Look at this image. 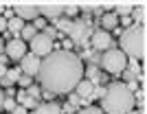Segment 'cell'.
<instances>
[{"label":"cell","mask_w":147,"mask_h":114,"mask_svg":"<svg viewBox=\"0 0 147 114\" xmlns=\"http://www.w3.org/2000/svg\"><path fill=\"white\" fill-rule=\"evenodd\" d=\"M37 79L44 90L53 94H68L84 79V61L70 51L55 48L49 57L40 61Z\"/></svg>","instance_id":"1"},{"label":"cell","mask_w":147,"mask_h":114,"mask_svg":"<svg viewBox=\"0 0 147 114\" xmlns=\"http://www.w3.org/2000/svg\"><path fill=\"white\" fill-rule=\"evenodd\" d=\"M134 110V92H129L125 84L112 81L101 96V112L103 114H127Z\"/></svg>","instance_id":"2"},{"label":"cell","mask_w":147,"mask_h":114,"mask_svg":"<svg viewBox=\"0 0 147 114\" xmlns=\"http://www.w3.org/2000/svg\"><path fill=\"white\" fill-rule=\"evenodd\" d=\"M121 51L125 57L132 59H145V48H147V31L141 24H132L129 29L121 31Z\"/></svg>","instance_id":"3"},{"label":"cell","mask_w":147,"mask_h":114,"mask_svg":"<svg viewBox=\"0 0 147 114\" xmlns=\"http://www.w3.org/2000/svg\"><path fill=\"white\" fill-rule=\"evenodd\" d=\"M101 68L105 72H110V75H121L125 68H127V57L123 55L121 48H110V51H105L103 57L99 59Z\"/></svg>","instance_id":"4"},{"label":"cell","mask_w":147,"mask_h":114,"mask_svg":"<svg viewBox=\"0 0 147 114\" xmlns=\"http://www.w3.org/2000/svg\"><path fill=\"white\" fill-rule=\"evenodd\" d=\"M68 35H70V42L73 44H81L86 46V42L92 35V26L88 20H75L70 22V29H68Z\"/></svg>","instance_id":"5"},{"label":"cell","mask_w":147,"mask_h":114,"mask_svg":"<svg viewBox=\"0 0 147 114\" xmlns=\"http://www.w3.org/2000/svg\"><path fill=\"white\" fill-rule=\"evenodd\" d=\"M53 51H55V44H53V40H51V37L44 35V33H37V35L31 40V55H35L37 59L49 57Z\"/></svg>","instance_id":"6"},{"label":"cell","mask_w":147,"mask_h":114,"mask_svg":"<svg viewBox=\"0 0 147 114\" xmlns=\"http://www.w3.org/2000/svg\"><path fill=\"white\" fill-rule=\"evenodd\" d=\"M26 53H29V51H26V42H22L20 37H11V40L5 44V55L13 61H20Z\"/></svg>","instance_id":"7"},{"label":"cell","mask_w":147,"mask_h":114,"mask_svg":"<svg viewBox=\"0 0 147 114\" xmlns=\"http://www.w3.org/2000/svg\"><path fill=\"white\" fill-rule=\"evenodd\" d=\"M90 42L94 51H110L112 46V35L103 29H92V35H90Z\"/></svg>","instance_id":"8"},{"label":"cell","mask_w":147,"mask_h":114,"mask_svg":"<svg viewBox=\"0 0 147 114\" xmlns=\"http://www.w3.org/2000/svg\"><path fill=\"white\" fill-rule=\"evenodd\" d=\"M40 61L42 59H37L35 55H31L26 53L22 59H20V70H22V75H26V77H37V70H40Z\"/></svg>","instance_id":"9"},{"label":"cell","mask_w":147,"mask_h":114,"mask_svg":"<svg viewBox=\"0 0 147 114\" xmlns=\"http://www.w3.org/2000/svg\"><path fill=\"white\" fill-rule=\"evenodd\" d=\"M13 13H16V18H20L22 22L40 18V11H37L35 5H16V7H13Z\"/></svg>","instance_id":"10"},{"label":"cell","mask_w":147,"mask_h":114,"mask_svg":"<svg viewBox=\"0 0 147 114\" xmlns=\"http://www.w3.org/2000/svg\"><path fill=\"white\" fill-rule=\"evenodd\" d=\"M37 11H40V16H42L44 20H59L61 16H64V5H40L37 7Z\"/></svg>","instance_id":"11"},{"label":"cell","mask_w":147,"mask_h":114,"mask_svg":"<svg viewBox=\"0 0 147 114\" xmlns=\"http://www.w3.org/2000/svg\"><path fill=\"white\" fill-rule=\"evenodd\" d=\"M92 92H94V84H92L90 79H81L79 84L75 86V94L79 96V99L90 101V99H92Z\"/></svg>","instance_id":"12"},{"label":"cell","mask_w":147,"mask_h":114,"mask_svg":"<svg viewBox=\"0 0 147 114\" xmlns=\"http://www.w3.org/2000/svg\"><path fill=\"white\" fill-rule=\"evenodd\" d=\"M35 114H64V110L57 101H44L35 108Z\"/></svg>","instance_id":"13"},{"label":"cell","mask_w":147,"mask_h":114,"mask_svg":"<svg viewBox=\"0 0 147 114\" xmlns=\"http://www.w3.org/2000/svg\"><path fill=\"white\" fill-rule=\"evenodd\" d=\"M99 22H101V26L99 29H103V31H114L119 26V18L114 16V13H101V18H99Z\"/></svg>","instance_id":"14"},{"label":"cell","mask_w":147,"mask_h":114,"mask_svg":"<svg viewBox=\"0 0 147 114\" xmlns=\"http://www.w3.org/2000/svg\"><path fill=\"white\" fill-rule=\"evenodd\" d=\"M129 18H132V22H134V24H141V26H145L147 7H145V5H136L134 9H132V13H129Z\"/></svg>","instance_id":"15"},{"label":"cell","mask_w":147,"mask_h":114,"mask_svg":"<svg viewBox=\"0 0 147 114\" xmlns=\"http://www.w3.org/2000/svg\"><path fill=\"white\" fill-rule=\"evenodd\" d=\"M24 24H26V22H22L20 18H16V16H13L11 20H7V31H11V33H18V35H20V31L24 29Z\"/></svg>","instance_id":"16"},{"label":"cell","mask_w":147,"mask_h":114,"mask_svg":"<svg viewBox=\"0 0 147 114\" xmlns=\"http://www.w3.org/2000/svg\"><path fill=\"white\" fill-rule=\"evenodd\" d=\"M37 35V31H35V26H33V24H24V29L20 31V40H22V42H26V40H33V37Z\"/></svg>","instance_id":"17"},{"label":"cell","mask_w":147,"mask_h":114,"mask_svg":"<svg viewBox=\"0 0 147 114\" xmlns=\"http://www.w3.org/2000/svg\"><path fill=\"white\" fill-rule=\"evenodd\" d=\"M114 9H117V13H114V16H117V18H123V16H129V13H132L134 5H127V2H123V5H117Z\"/></svg>","instance_id":"18"},{"label":"cell","mask_w":147,"mask_h":114,"mask_svg":"<svg viewBox=\"0 0 147 114\" xmlns=\"http://www.w3.org/2000/svg\"><path fill=\"white\" fill-rule=\"evenodd\" d=\"M70 22H73V20H66V18L55 20V29H57V33H68V29H70Z\"/></svg>","instance_id":"19"},{"label":"cell","mask_w":147,"mask_h":114,"mask_svg":"<svg viewBox=\"0 0 147 114\" xmlns=\"http://www.w3.org/2000/svg\"><path fill=\"white\" fill-rule=\"evenodd\" d=\"M22 77V70H20V66L18 68H7V79L11 81V84H18V79Z\"/></svg>","instance_id":"20"},{"label":"cell","mask_w":147,"mask_h":114,"mask_svg":"<svg viewBox=\"0 0 147 114\" xmlns=\"http://www.w3.org/2000/svg\"><path fill=\"white\" fill-rule=\"evenodd\" d=\"M84 72H86V79H90L92 84L97 86V81H99V68L97 66H90L88 70H84Z\"/></svg>","instance_id":"21"},{"label":"cell","mask_w":147,"mask_h":114,"mask_svg":"<svg viewBox=\"0 0 147 114\" xmlns=\"http://www.w3.org/2000/svg\"><path fill=\"white\" fill-rule=\"evenodd\" d=\"M20 105H22V108H24L26 112H29V110H35L37 105H40V103H37V99H31V96H24V99H22V103H20Z\"/></svg>","instance_id":"22"},{"label":"cell","mask_w":147,"mask_h":114,"mask_svg":"<svg viewBox=\"0 0 147 114\" xmlns=\"http://www.w3.org/2000/svg\"><path fill=\"white\" fill-rule=\"evenodd\" d=\"M77 114H103L99 105H86V108H81Z\"/></svg>","instance_id":"23"},{"label":"cell","mask_w":147,"mask_h":114,"mask_svg":"<svg viewBox=\"0 0 147 114\" xmlns=\"http://www.w3.org/2000/svg\"><path fill=\"white\" fill-rule=\"evenodd\" d=\"M44 35H46V37H51V40H55V37H64L61 33H57V29H55V26H44Z\"/></svg>","instance_id":"24"},{"label":"cell","mask_w":147,"mask_h":114,"mask_svg":"<svg viewBox=\"0 0 147 114\" xmlns=\"http://www.w3.org/2000/svg\"><path fill=\"white\" fill-rule=\"evenodd\" d=\"M13 108H16V99H11V96H5V101H2V110H7V112H13Z\"/></svg>","instance_id":"25"},{"label":"cell","mask_w":147,"mask_h":114,"mask_svg":"<svg viewBox=\"0 0 147 114\" xmlns=\"http://www.w3.org/2000/svg\"><path fill=\"white\" fill-rule=\"evenodd\" d=\"M40 94H42V90H40L37 86H29V88H26V96H31V99H37Z\"/></svg>","instance_id":"26"},{"label":"cell","mask_w":147,"mask_h":114,"mask_svg":"<svg viewBox=\"0 0 147 114\" xmlns=\"http://www.w3.org/2000/svg\"><path fill=\"white\" fill-rule=\"evenodd\" d=\"M64 13H66V16H70V18H75V16L79 13V7H75V5H66V7H64Z\"/></svg>","instance_id":"27"},{"label":"cell","mask_w":147,"mask_h":114,"mask_svg":"<svg viewBox=\"0 0 147 114\" xmlns=\"http://www.w3.org/2000/svg\"><path fill=\"white\" fill-rule=\"evenodd\" d=\"M18 84L22 86V88H29V86H33V79H31V77H26V75H22V77L18 79Z\"/></svg>","instance_id":"28"},{"label":"cell","mask_w":147,"mask_h":114,"mask_svg":"<svg viewBox=\"0 0 147 114\" xmlns=\"http://www.w3.org/2000/svg\"><path fill=\"white\" fill-rule=\"evenodd\" d=\"M103 94H105V88H101V86H94V92H92V99H101Z\"/></svg>","instance_id":"29"},{"label":"cell","mask_w":147,"mask_h":114,"mask_svg":"<svg viewBox=\"0 0 147 114\" xmlns=\"http://www.w3.org/2000/svg\"><path fill=\"white\" fill-rule=\"evenodd\" d=\"M33 26H35V31H37V29H44V26H46V20H44V18L33 20Z\"/></svg>","instance_id":"30"},{"label":"cell","mask_w":147,"mask_h":114,"mask_svg":"<svg viewBox=\"0 0 147 114\" xmlns=\"http://www.w3.org/2000/svg\"><path fill=\"white\" fill-rule=\"evenodd\" d=\"M119 22H121L123 26H127V29H129V26H132V24H134V22H132V18H129V16H123V18H119Z\"/></svg>","instance_id":"31"},{"label":"cell","mask_w":147,"mask_h":114,"mask_svg":"<svg viewBox=\"0 0 147 114\" xmlns=\"http://www.w3.org/2000/svg\"><path fill=\"white\" fill-rule=\"evenodd\" d=\"M68 105H73V108H75V105H79V96L75 94V92L68 96Z\"/></svg>","instance_id":"32"},{"label":"cell","mask_w":147,"mask_h":114,"mask_svg":"<svg viewBox=\"0 0 147 114\" xmlns=\"http://www.w3.org/2000/svg\"><path fill=\"white\" fill-rule=\"evenodd\" d=\"M125 88H127L129 92H136V90H138V84H136V81H127V84H125Z\"/></svg>","instance_id":"33"},{"label":"cell","mask_w":147,"mask_h":114,"mask_svg":"<svg viewBox=\"0 0 147 114\" xmlns=\"http://www.w3.org/2000/svg\"><path fill=\"white\" fill-rule=\"evenodd\" d=\"M42 96L46 99V101H55V94H53V92H49V90H42Z\"/></svg>","instance_id":"34"},{"label":"cell","mask_w":147,"mask_h":114,"mask_svg":"<svg viewBox=\"0 0 147 114\" xmlns=\"http://www.w3.org/2000/svg\"><path fill=\"white\" fill-rule=\"evenodd\" d=\"M11 114H26V110L22 108V105H16V108H13V112Z\"/></svg>","instance_id":"35"},{"label":"cell","mask_w":147,"mask_h":114,"mask_svg":"<svg viewBox=\"0 0 147 114\" xmlns=\"http://www.w3.org/2000/svg\"><path fill=\"white\" fill-rule=\"evenodd\" d=\"M73 48V42L70 40H64V46H61V51H70Z\"/></svg>","instance_id":"36"},{"label":"cell","mask_w":147,"mask_h":114,"mask_svg":"<svg viewBox=\"0 0 147 114\" xmlns=\"http://www.w3.org/2000/svg\"><path fill=\"white\" fill-rule=\"evenodd\" d=\"M2 31H7V20L0 16V33H2Z\"/></svg>","instance_id":"37"},{"label":"cell","mask_w":147,"mask_h":114,"mask_svg":"<svg viewBox=\"0 0 147 114\" xmlns=\"http://www.w3.org/2000/svg\"><path fill=\"white\" fill-rule=\"evenodd\" d=\"M2 77H7V66H5V64H0V79H2Z\"/></svg>","instance_id":"38"},{"label":"cell","mask_w":147,"mask_h":114,"mask_svg":"<svg viewBox=\"0 0 147 114\" xmlns=\"http://www.w3.org/2000/svg\"><path fill=\"white\" fill-rule=\"evenodd\" d=\"M0 84L5 86V88H9V86H13V84H11V81H9V79H7V77H2V79H0Z\"/></svg>","instance_id":"39"},{"label":"cell","mask_w":147,"mask_h":114,"mask_svg":"<svg viewBox=\"0 0 147 114\" xmlns=\"http://www.w3.org/2000/svg\"><path fill=\"white\" fill-rule=\"evenodd\" d=\"M24 96H26V92H18V105L22 103V99H24Z\"/></svg>","instance_id":"40"},{"label":"cell","mask_w":147,"mask_h":114,"mask_svg":"<svg viewBox=\"0 0 147 114\" xmlns=\"http://www.w3.org/2000/svg\"><path fill=\"white\" fill-rule=\"evenodd\" d=\"M2 101H5V92L0 90V110H2Z\"/></svg>","instance_id":"41"},{"label":"cell","mask_w":147,"mask_h":114,"mask_svg":"<svg viewBox=\"0 0 147 114\" xmlns=\"http://www.w3.org/2000/svg\"><path fill=\"white\" fill-rule=\"evenodd\" d=\"M0 55H5V42L0 40Z\"/></svg>","instance_id":"42"},{"label":"cell","mask_w":147,"mask_h":114,"mask_svg":"<svg viewBox=\"0 0 147 114\" xmlns=\"http://www.w3.org/2000/svg\"><path fill=\"white\" fill-rule=\"evenodd\" d=\"M127 114H141V112H136V110H132V112H127Z\"/></svg>","instance_id":"43"}]
</instances>
